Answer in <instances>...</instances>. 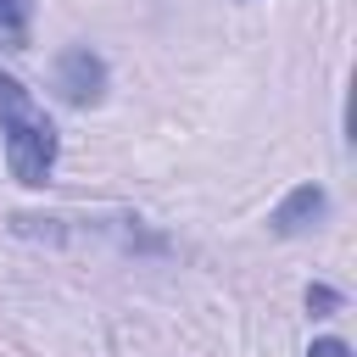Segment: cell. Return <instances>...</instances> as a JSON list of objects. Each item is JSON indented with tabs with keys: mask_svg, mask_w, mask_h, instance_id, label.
Wrapping results in <instances>:
<instances>
[{
	"mask_svg": "<svg viewBox=\"0 0 357 357\" xmlns=\"http://www.w3.org/2000/svg\"><path fill=\"white\" fill-rule=\"evenodd\" d=\"M0 139H6V167H11L17 184L39 190L56 173L61 134H56L50 112L28 95V84L11 78V73H0Z\"/></svg>",
	"mask_w": 357,
	"mask_h": 357,
	"instance_id": "obj_1",
	"label": "cell"
},
{
	"mask_svg": "<svg viewBox=\"0 0 357 357\" xmlns=\"http://www.w3.org/2000/svg\"><path fill=\"white\" fill-rule=\"evenodd\" d=\"M106 84H112V73H106V56H100V50L67 45V50L56 56V89H61L67 106H95V100L106 95Z\"/></svg>",
	"mask_w": 357,
	"mask_h": 357,
	"instance_id": "obj_2",
	"label": "cell"
},
{
	"mask_svg": "<svg viewBox=\"0 0 357 357\" xmlns=\"http://www.w3.org/2000/svg\"><path fill=\"white\" fill-rule=\"evenodd\" d=\"M324 218H329V190H324V184H296V190L268 212V229H273L279 240H296V234H312Z\"/></svg>",
	"mask_w": 357,
	"mask_h": 357,
	"instance_id": "obj_3",
	"label": "cell"
},
{
	"mask_svg": "<svg viewBox=\"0 0 357 357\" xmlns=\"http://www.w3.org/2000/svg\"><path fill=\"white\" fill-rule=\"evenodd\" d=\"M28 22H33V0H0V33H11L22 45L28 39Z\"/></svg>",
	"mask_w": 357,
	"mask_h": 357,
	"instance_id": "obj_4",
	"label": "cell"
},
{
	"mask_svg": "<svg viewBox=\"0 0 357 357\" xmlns=\"http://www.w3.org/2000/svg\"><path fill=\"white\" fill-rule=\"evenodd\" d=\"M340 307H346V296H340L335 284H307V312H312V318H335Z\"/></svg>",
	"mask_w": 357,
	"mask_h": 357,
	"instance_id": "obj_5",
	"label": "cell"
},
{
	"mask_svg": "<svg viewBox=\"0 0 357 357\" xmlns=\"http://www.w3.org/2000/svg\"><path fill=\"white\" fill-rule=\"evenodd\" d=\"M307 357H351V346H346L340 335H318V340L307 346Z\"/></svg>",
	"mask_w": 357,
	"mask_h": 357,
	"instance_id": "obj_6",
	"label": "cell"
}]
</instances>
